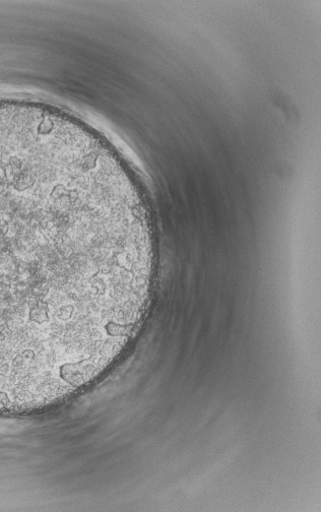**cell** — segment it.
<instances>
[{
  "label": "cell",
  "mask_w": 321,
  "mask_h": 512,
  "mask_svg": "<svg viewBox=\"0 0 321 512\" xmlns=\"http://www.w3.org/2000/svg\"><path fill=\"white\" fill-rule=\"evenodd\" d=\"M120 244L39 230L0 231V347L48 342L116 322Z\"/></svg>",
  "instance_id": "6da1fadb"
}]
</instances>
